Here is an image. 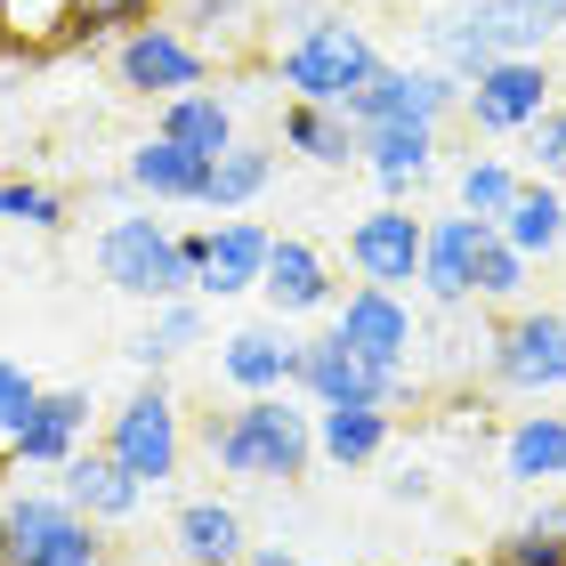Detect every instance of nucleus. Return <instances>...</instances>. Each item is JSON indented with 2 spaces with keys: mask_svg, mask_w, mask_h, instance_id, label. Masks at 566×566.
<instances>
[{
  "mask_svg": "<svg viewBox=\"0 0 566 566\" xmlns=\"http://www.w3.org/2000/svg\"><path fill=\"white\" fill-rule=\"evenodd\" d=\"M219 478H251V485H300L316 470V405L300 389H275V397H243L227 421L202 429Z\"/></svg>",
  "mask_w": 566,
  "mask_h": 566,
  "instance_id": "f257e3e1",
  "label": "nucleus"
},
{
  "mask_svg": "<svg viewBox=\"0 0 566 566\" xmlns=\"http://www.w3.org/2000/svg\"><path fill=\"white\" fill-rule=\"evenodd\" d=\"M90 251H97V275H106L122 300H146V307L195 300V283H202V227L178 235L170 219H154V202L146 211H114Z\"/></svg>",
  "mask_w": 566,
  "mask_h": 566,
  "instance_id": "f03ea898",
  "label": "nucleus"
},
{
  "mask_svg": "<svg viewBox=\"0 0 566 566\" xmlns=\"http://www.w3.org/2000/svg\"><path fill=\"white\" fill-rule=\"evenodd\" d=\"M380 65L389 57H380L373 33L348 24V17H307L300 33L275 49V82L292 90V106H348Z\"/></svg>",
  "mask_w": 566,
  "mask_h": 566,
  "instance_id": "7ed1b4c3",
  "label": "nucleus"
},
{
  "mask_svg": "<svg viewBox=\"0 0 566 566\" xmlns=\"http://www.w3.org/2000/svg\"><path fill=\"white\" fill-rule=\"evenodd\" d=\"M566 33V9H534V0H478L461 17H437V57L453 82L485 73L494 57H543V41Z\"/></svg>",
  "mask_w": 566,
  "mask_h": 566,
  "instance_id": "20e7f679",
  "label": "nucleus"
},
{
  "mask_svg": "<svg viewBox=\"0 0 566 566\" xmlns=\"http://www.w3.org/2000/svg\"><path fill=\"white\" fill-rule=\"evenodd\" d=\"M97 446H106L122 470L146 485V494L178 478V461H187V413H178V397L163 389V373L138 380V389L114 405V413H106V437H97Z\"/></svg>",
  "mask_w": 566,
  "mask_h": 566,
  "instance_id": "39448f33",
  "label": "nucleus"
},
{
  "mask_svg": "<svg viewBox=\"0 0 566 566\" xmlns=\"http://www.w3.org/2000/svg\"><path fill=\"white\" fill-rule=\"evenodd\" d=\"M9 566H114V551L57 485H9Z\"/></svg>",
  "mask_w": 566,
  "mask_h": 566,
  "instance_id": "423d86ee",
  "label": "nucleus"
},
{
  "mask_svg": "<svg viewBox=\"0 0 566 566\" xmlns=\"http://www.w3.org/2000/svg\"><path fill=\"white\" fill-rule=\"evenodd\" d=\"M332 332L348 340V356H365L373 373L405 380L413 373V348H421V316L405 292H380V283H356V292L332 300Z\"/></svg>",
  "mask_w": 566,
  "mask_h": 566,
  "instance_id": "0eeeda50",
  "label": "nucleus"
},
{
  "mask_svg": "<svg viewBox=\"0 0 566 566\" xmlns=\"http://www.w3.org/2000/svg\"><path fill=\"white\" fill-rule=\"evenodd\" d=\"M485 365H494V389L558 397L566 389V316L558 307H510L502 332L485 340Z\"/></svg>",
  "mask_w": 566,
  "mask_h": 566,
  "instance_id": "6e6552de",
  "label": "nucleus"
},
{
  "mask_svg": "<svg viewBox=\"0 0 566 566\" xmlns=\"http://www.w3.org/2000/svg\"><path fill=\"white\" fill-rule=\"evenodd\" d=\"M551 106H558V82H551L543 57H494L461 90V114H470L478 138H518L526 122H543Z\"/></svg>",
  "mask_w": 566,
  "mask_h": 566,
  "instance_id": "1a4fd4ad",
  "label": "nucleus"
},
{
  "mask_svg": "<svg viewBox=\"0 0 566 566\" xmlns=\"http://www.w3.org/2000/svg\"><path fill=\"white\" fill-rule=\"evenodd\" d=\"M114 82L130 97H178V90H202L211 82V49H202L195 33H178L170 17L138 24V33L114 41Z\"/></svg>",
  "mask_w": 566,
  "mask_h": 566,
  "instance_id": "9d476101",
  "label": "nucleus"
},
{
  "mask_svg": "<svg viewBox=\"0 0 566 566\" xmlns=\"http://www.w3.org/2000/svg\"><path fill=\"white\" fill-rule=\"evenodd\" d=\"M292 389H300L307 405H389V413H397V405L413 397V373L389 380V373H373L365 356H348L340 332H307V340H300V380H292Z\"/></svg>",
  "mask_w": 566,
  "mask_h": 566,
  "instance_id": "9b49d317",
  "label": "nucleus"
},
{
  "mask_svg": "<svg viewBox=\"0 0 566 566\" xmlns=\"http://www.w3.org/2000/svg\"><path fill=\"white\" fill-rule=\"evenodd\" d=\"M461 90L470 82H453L446 65H380L340 114L356 130H373V122H446V114H461Z\"/></svg>",
  "mask_w": 566,
  "mask_h": 566,
  "instance_id": "f8f14e48",
  "label": "nucleus"
},
{
  "mask_svg": "<svg viewBox=\"0 0 566 566\" xmlns=\"http://www.w3.org/2000/svg\"><path fill=\"white\" fill-rule=\"evenodd\" d=\"M421 243H429V219L413 202H373L348 227V268L380 292H405V283H421Z\"/></svg>",
  "mask_w": 566,
  "mask_h": 566,
  "instance_id": "ddd939ff",
  "label": "nucleus"
},
{
  "mask_svg": "<svg viewBox=\"0 0 566 566\" xmlns=\"http://www.w3.org/2000/svg\"><path fill=\"white\" fill-rule=\"evenodd\" d=\"M268 251H275V227L243 219V211L219 219V227H202V283H195V300H243V292H260Z\"/></svg>",
  "mask_w": 566,
  "mask_h": 566,
  "instance_id": "4468645a",
  "label": "nucleus"
},
{
  "mask_svg": "<svg viewBox=\"0 0 566 566\" xmlns=\"http://www.w3.org/2000/svg\"><path fill=\"white\" fill-rule=\"evenodd\" d=\"M90 413H97L90 389H41L33 421L9 437V461L17 470H65V461L90 446Z\"/></svg>",
  "mask_w": 566,
  "mask_h": 566,
  "instance_id": "2eb2a0df",
  "label": "nucleus"
},
{
  "mask_svg": "<svg viewBox=\"0 0 566 566\" xmlns=\"http://www.w3.org/2000/svg\"><path fill=\"white\" fill-rule=\"evenodd\" d=\"M57 494H65L73 510H82L90 526H130L138 510H146V485H138L130 470H122V461H114L106 446H82V453H73L65 470H57Z\"/></svg>",
  "mask_w": 566,
  "mask_h": 566,
  "instance_id": "dca6fc26",
  "label": "nucleus"
},
{
  "mask_svg": "<svg viewBox=\"0 0 566 566\" xmlns=\"http://www.w3.org/2000/svg\"><path fill=\"white\" fill-rule=\"evenodd\" d=\"M260 300L275 307V316H332L340 283H332V260L307 235H275L268 275H260Z\"/></svg>",
  "mask_w": 566,
  "mask_h": 566,
  "instance_id": "f3484780",
  "label": "nucleus"
},
{
  "mask_svg": "<svg viewBox=\"0 0 566 566\" xmlns=\"http://www.w3.org/2000/svg\"><path fill=\"white\" fill-rule=\"evenodd\" d=\"M82 49V0H0V65H49Z\"/></svg>",
  "mask_w": 566,
  "mask_h": 566,
  "instance_id": "a211bd4d",
  "label": "nucleus"
},
{
  "mask_svg": "<svg viewBox=\"0 0 566 566\" xmlns=\"http://www.w3.org/2000/svg\"><path fill=\"white\" fill-rule=\"evenodd\" d=\"M219 380H227V389H243V397L292 389V380H300V340H292L283 324H243V332H227V340H219Z\"/></svg>",
  "mask_w": 566,
  "mask_h": 566,
  "instance_id": "6ab92c4d",
  "label": "nucleus"
},
{
  "mask_svg": "<svg viewBox=\"0 0 566 566\" xmlns=\"http://www.w3.org/2000/svg\"><path fill=\"white\" fill-rule=\"evenodd\" d=\"M494 227L470 219V211H446V219H429V243H421V292L437 307H461L470 300V275H478V251Z\"/></svg>",
  "mask_w": 566,
  "mask_h": 566,
  "instance_id": "aec40b11",
  "label": "nucleus"
},
{
  "mask_svg": "<svg viewBox=\"0 0 566 566\" xmlns=\"http://www.w3.org/2000/svg\"><path fill=\"white\" fill-rule=\"evenodd\" d=\"M356 138H365V170H373L380 202H405L437 163V122H373Z\"/></svg>",
  "mask_w": 566,
  "mask_h": 566,
  "instance_id": "412c9836",
  "label": "nucleus"
},
{
  "mask_svg": "<svg viewBox=\"0 0 566 566\" xmlns=\"http://www.w3.org/2000/svg\"><path fill=\"white\" fill-rule=\"evenodd\" d=\"M122 187H130L138 202H195L202 211V187H211V163L202 154H187V146H170V138H146V146H130V163H122Z\"/></svg>",
  "mask_w": 566,
  "mask_h": 566,
  "instance_id": "4be33fe9",
  "label": "nucleus"
},
{
  "mask_svg": "<svg viewBox=\"0 0 566 566\" xmlns=\"http://www.w3.org/2000/svg\"><path fill=\"white\" fill-rule=\"evenodd\" d=\"M170 543H178V566H243L251 534H243V510L235 502L202 494V502H178Z\"/></svg>",
  "mask_w": 566,
  "mask_h": 566,
  "instance_id": "5701e85b",
  "label": "nucleus"
},
{
  "mask_svg": "<svg viewBox=\"0 0 566 566\" xmlns=\"http://www.w3.org/2000/svg\"><path fill=\"white\" fill-rule=\"evenodd\" d=\"M154 138H170V146H187L202 154V163H219L227 146H235V97H219V90H178L163 97V114H154Z\"/></svg>",
  "mask_w": 566,
  "mask_h": 566,
  "instance_id": "b1692460",
  "label": "nucleus"
},
{
  "mask_svg": "<svg viewBox=\"0 0 566 566\" xmlns=\"http://www.w3.org/2000/svg\"><path fill=\"white\" fill-rule=\"evenodd\" d=\"M389 453V405H316V461L324 470H365Z\"/></svg>",
  "mask_w": 566,
  "mask_h": 566,
  "instance_id": "393cba45",
  "label": "nucleus"
},
{
  "mask_svg": "<svg viewBox=\"0 0 566 566\" xmlns=\"http://www.w3.org/2000/svg\"><path fill=\"white\" fill-rule=\"evenodd\" d=\"M502 478L510 485H566V413H518L502 429Z\"/></svg>",
  "mask_w": 566,
  "mask_h": 566,
  "instance_id": "a878e982",
  "label": "nucleus"
},
{
  "mask_svg": "<svg viewBox=\"0 0 566 566\" xmlns=\"http://www.w3.org/2000/svg\"><path fill=\"white\" fill-rule=\"evenodd\" d=\"M283 146H292L300 163H316V170H356L365 163V138H356V122L340 106H283Z\"/></svg>",
  "mask_w": 566,
  "mask_h": 566,
  "instance_id": "bb28decb",
  "label": "nucleus"
},
{
  "mask_svg": "<svg viewBox=\"0 0 566 566\" xmlns=\"http://www.w3.org/2000/svg\"><path fill=\"white\" fill-rule=\"evenodd\" d=\"M494 235H502L510 251H526V260H551V251L566 243V187H558V178H526Z\"/></svg>",
  "mask_w": 566,
  "mask_h": 566,
  "instance_id": "cd10ccee",
  "label": "nucleus"
},
{
  "mask_svg": "<svg viewBox=\"0 0 566 566\" xmlns=\"http://www.w3.org/2000/svg\"><path fill=\"white\" fill-rule=\"evenodd\" d=\"M275 187V146H260V138H235L211 163V187H202V211H219V219H235V211H251Z\"/></svg>",
  "mask_w": 566,
  "mask_h": 566,
  "instance_id": "c85d7f7f",
  "label": "nucleus"
},
{
  "mask_svg": "<svg viewBox=\"0 0 566 566\" xmlns=\"http://www.w3.org/2000/svg\"><path fill=\"white\" fill-rule=\"evenodd\" d=\"M202 332H211V316H202V300H163L154 307V324L130 340V365L138 373H163L170 356H187V348H202Z\"/></svg>",
  "mask_w": 566,
  "mask_h": 566,
  "instance_id": "c756f323",
  "label": "nucleus"
},
{
  "mask_svg": "<svg viewBox=\"0 0 566 566\" xmlns=\"http://www.w3.org/2000/svg\"><path fill=\"white\" fill-rule=\"evenodd\" d=\"M453 187H461V211H470V219L502 227V211H510V202H518V187H526V170H518V163H502V154H470Z\"/></svg>",
  "mask_w": 566,
  "mask_h": 566,
  "instance_id": "7c9ffc66",
  "label": "nucleus"
},
{
  "mask_svg": "<svg viewBox=\"0 0 566 566\" xmlns=\"http://www.w3.org/2000/svg\"><path fill=\"white\" fill-rule=\"evenodd\" d=\"M0 227H33V235H65L73 227V202L57 187H41V178H0Z\"/></svg>",
  "mask_w": 566,
  "mask_h": 566,
  "instance_id": "2f4dec72",
  "label": "nucleus"
},
{
  "mask_svg": "<svg viewBox=\"0 0 566 566\" xmlns=\"http://www.w3.org/2000/svg\"><path fill=\"white\" fill-rule=\"evenodd\" d=\"M526 283H534V260H526V251H510L502 235H485L478 275H470V300H485V307H526Z\"/></svg>",
  "mask_w": 566,
  "mask_h": 566,
  "instance_id": "473e14b6",
  "label": "nucleus"
},
{
  "mask_svg": "<svg viewBox=\"0 0 566 566\" xmlns=\"http://www.w3.org/2000/svg\"><path fill=\"white\" fill-rule=\"evenodd\" d=\"M154 17H163L154 0H82V49L122 41V33H138V24H154Z\"/></svg>",
  "mask_w": 566,
  "mask_h": 566,
  "instance_id": "72a5a7b5",
  "label": "nucleus"
},
{
  "mask_svg": "<svg viewBox=\"0 0 566 566\" xmlns=\"http://www.w3.org/2000/svg\"><path fill=\"white\" fill-rule=\"evenodd\" d=\"M178 33H202V49H219L227 33H243L251 24V0H178Z\"/></svg>",
  "mask_w": 566,
  "mask_h": 566,
  "instance_id": "f704fd0d",
  "label": "nucleus"
},
{
  "mask_svg": "<svg viewBox=\"0 0 566 566\" xmlns=\"http://www.w3.org/2000/svg\"><path fill=\"white\" fill-rule=\"evenodd\" d=\"M526 163H534V178H558V187H566V97H558V106L543 114V122H526Z\"/></svg>",
  "mask_w": 566,
  "mask_h": 566,
  "instance_id": "c9c22d12",
  "label": "nucleus"
},
{
  "mask_svg": "<svg viewBox=\"0 0 566 566\" xmlns=\"http://www.w3.org/2000/svg\"><path fill=\"white\" fill-rule=\"evenodd\" d=\"M33 405H41V380L17 365V356H0V446H9V437L33 421Z\"/></svg>",
  "mask_w": 566,
  "mask_h": 566,
  "instance_id": "e433bc0d",
  "label": "nucleus"
},
{
  "mask_svg": "<svg viewBox=\"0 0 566 566\" xmlns=\"http://www.w3.org/2000/svg\"><path fill=\"white\" fill-rule=\"evenodd\" d=\"M243 566H300V551H292V543H251Z\"/></svg>",
  "mask_w": 566,
  "mask_h": 566,
  "instance_id": "4c0bfd02",
  "label": "nucleus"
},
{
  "mask_svg": "<svg viewBox=\"0 0 566 566\" xmlns=\"http://www.w3.org/2000/svg\"><path fill=\"white\" fill-rule=\"evenodd\" d=\"M534 9H566V0H534Z\"/></svg>",
  "mask_w": 566,
  "mask_h": 566,
  "instance_id": "58836bf2",
  "label": "nucleus"
},
{
  "mask_svg": "<svg viewBox=\"0 0 566 566\" xmlns=\"http://www.w3.org/2000/svg\"><path fill=\"white\" fill-rule=\"evenodd\" d=\"M0 461H9V446H0Z\"/></svg>",
  "mask_w": 566,
  "mask_h": 566,
  "instance_id": "ea45409f",
  "label": "nucleus"
}]
</instances>
